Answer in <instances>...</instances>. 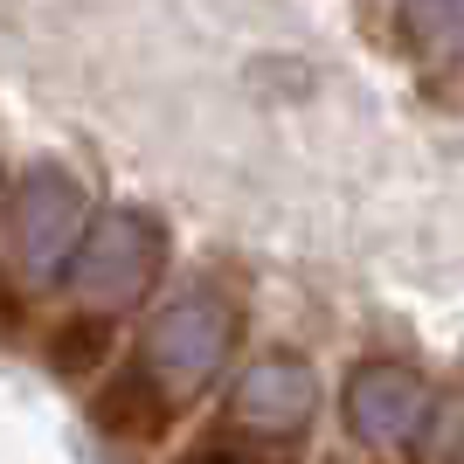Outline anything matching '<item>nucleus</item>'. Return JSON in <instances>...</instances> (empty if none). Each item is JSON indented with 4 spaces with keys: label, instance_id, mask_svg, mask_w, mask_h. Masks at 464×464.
<instances>
[{
    "label": "nucleus",
    "instance_id": "9b49d317",
    "mask_svg": "<svg viewBox=\"0 0 464 464\" xmlns=\"http://www.w3.org/2000/svg\"><path fill=\"white\" fill-rule=\"evenodd\" d=\"M7 340H21V298L0 285V347H7Z\"/></svg>",
    "mask_w": 464,
    "mask_h": 464
},
{
    "label": "nucleus",
    "instance_id": "20e7f679",
    "mask_svg": "<svg viewBox=\"0 0 464 464\" xmlns=\"http://www.w3.org/2000/svg\"><path fill=\"white\" fill-rule=\"evenodd\" d=\"M319 416V374L298 353H256L229 388V423H243L264 444H298Z\"/></svg>",
    "mask_w": 464,
    "mask_h": 464
},
{
    "label": "nucleus",
    "instance_id": "423d86ee",
    "mask_svg": "<svg viewBox=\"0 0 464 464\" xmlns=\"http://www.w3.org/2000/svg\"><path fill=\"white\" fill-rule=\"evenodd\" d=\"M167 374L139 353L132 368H104L91 388V430L104 437L111 450H153L167 444V430H174V395H167Z\"/></svg>",
    "mask_w": 464,
    "mask_h": 464
},
{
    "label": "nucleus",
    "instance_id": "6e6552de",
    "mask_svg": "<svg viewBox=\"0 0 464 464\" xmlns=\"http://www.w3.org/2000/svg\"><path fill=\"white\" fill-rule=\"evenodd\" d=\"M256 444H264V437H250L243 423H215L208 437H194L174 464H277L285 458V450H256Z\"/></svg>",
    "mask_w": 464,
    "mask_h": 464
},
{
    "label": "nucleus",
    "instance_id": "f257e3e1",
    "mask_svg": "<svg viewBox=\"0 0 464 464\" xmlns=\"http://www.w3.org/2000/svg\"><path fill=\"white\" fill-rule=\"evenodd\" d=\"M167 271V229L146 208H104L91 215L77 256H70V291L97 312H132Z\"/></svg>",
    "mask_w": 464,
    "mask_h": 464
},
{
    "label": "nucleus",
    "instance_id": "f03ea898",
    "mask_svg": "<svg viewBox=\"0 0 464 464\" xmlns=\"http://www.w3.org/2000/svg\"><path fill=\"white\" fill-rule=\"evenodd\" d=\"M236 347H243L236 305L222 298V291H188V298H174V305L153 312L139 353H146L174 388H208L215 374L236 361Z\"/></svg>",
    "mask_w": 464,
    "mask_h": 464
},
{
    "label": "nucleus",
    "instance_id": "9d476101",
    "mask_svg": "<svg viewBox=\"0 0 464 464\" xmlns=\"http://www.w3.org/2000/svg\"><path fill=\"white\" fill-rule=\"evenodd\" d=\"M416 28L437 49H464V0H416Z\"/></svg>",
    "mask_w": 464,
    "mask_h": 464
},
{
    "label": "nucleus",
    "instance_id": "7ed1b4c3",
    "mask_svg": "<svg viewBox=\"0 0 464 464\" xmlns=\"http://www.w3.org/2000/svg\"><path fill=\"white\" fill-rule=\"evenodd\" d=\"M7 229H14V250H21V271H35V285L70 271L83 229H91V194H83L77 174H63L56 160L28 167L14 188V208H7Z\"/></svg>",
    "mask_w": 464,
    "mask_h": 464
},
{
    "label": "nucleus",
    "instance_id": "1a4fd4ad",
    "mask_svg": "<svg viewBox=\"0 0 464 464\" xmlns=\"http://www.w3.org/2000/svg\"><path fill=\"white\" fill-rule=\"evenodd\" d=\"M423 444H430V458H437V464H464V388H458V395H444V402L430 409Z\"/></svg>",
    "mask_w": 464,
    "mask_h": 464
},
{
    "label": "nucleus",
    "instance_id": "39448f33",
    "mask_svg": "<svg viewBox=\"0 0 464 464\" xmlns=\"http://www.w3.org/2000/svg\"><path fill=\"white\" fill-rule=\"evenodd\" d=\"M340 409H347V430L368 450H409V444H423L437 402H430L423 374L395 368V361H361V368L347 374Z\"/></svg>",
    "mask_w": 464,
    "mask_h": 464
},
{
    "label": "nucleus",
    "instance_id": "0eeeda50",
    "mask_svg": "<svg viewBox=\"0 0 464 464\" xmlns=\"http://www.w3.org/2000/svg\"><path fill=\"white\" fill-rule=\"evenodd\" d=\"M42 361H49L56 382H97L118 361V312L83 305L70 319H56V326L42 333Z\"/></svg>",
    "mask_w": 464,
    "mask_h": 464
}]
</instances>
